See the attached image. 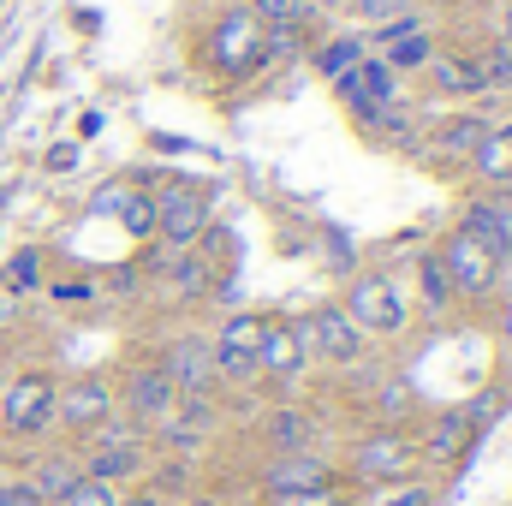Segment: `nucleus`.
Listing matches in <instances>:
<instances>
[{
  "instance_id": "393cba45",
  "label": "nucleus",
  "mask_w": 512,
  "mask_h": 506,
  "mask_svg": "<svg viewBox=\"0 0 512 506\" xmlns=\"http://www.w3.org/2000/svg\"><path fill=\"white\" fill-rule=\"evenodd\" d=\"M465 441H471V417H465V411H453V417H441V423L429 429V453H435V459L465 453Z\"/></svg>"
},
{
  "instance_id": "c756f323",
  "label": "nucleus",
  "mask_w": 512,
  "mask_h": 506,
  "mask_svg": "<svg viewBox=\"0 0 512 506\" xmlns=\"http://www.w3.org/2000/svg\"><path fill=\"white\" fill-rule=\"evenodd\" d=\"M48 298H54V304H90V298H96V286H90V280H54V286H48Z\"/></svg>"
},
{
  "instance_id": "20e7f679",
  "label": "nucleus",
  "mask_w": 512,
  "mask_h": 506,
  "mask_svg": "<svg viewBox=\"0 0 512 506\" xmlns=\"http://www.w3.org/2000/svg\"><path fill=\"white\" fill-rule=\"evenodd\" d=\"M435 262H441V274L453 280V292H465V298H483V292H495V286H501V262L483 251L477 239H465L459 227L441 239Z\"/></svg>"
},
{
  "instance_id": "7c9ffc66",
  "label": "nucleus",
  "mask_w": 512,
  "mask_h": 506,
  "mask_svg": "<svg viewBox=\"0 0 512 506\" xmlns=\"http://www.w3.org/2000/svg\"><path fill=\"white\" fill-rule=\"evenodd\" d=\"M126 227L131 233H155V197H131L126 203Z\"/></svg>"
},
{
  "instance_id": "2eb2a0df",
  "label": "nucleus",
  "mask_w": 512,
  "mask_h": 506,
  "mask_svg": "<svg viewBox=\"0 0 512 506\" xmlns=\"http://www.w3.org/2000/svg\"><path fill=\"white\" fill-rule=\"evenodd\" d=\"M268 489H274L280 501L322 495V489H328V465H322L316 453H280V459L268 465Z\"/></svg>"
},
{
  "instance_id": "9d476101",
  "label": "nucleus",
  "mask_w": 512,
  "mask_h": 506,
  "mask_svg": "<svg viewBox=\"0 0 512 506\" xmlns=\"http://www.w3.org/2000/svg\"><path fill=\"white\" fill-rule=\"evenodd\" d=\"M304 364H310V340H304V322H286V316H262L256 370H262V376H298Z\"/></svg>"
},
{
  "instance_id": "6e6552de",
  "label": "nucleus",
  "mask_w": 512,
  "mask_h": 506,
  "mask_svg": "<svg viewBox=\"0 0 512 506\" xmlns=\"http://www.w3.org/2000/svg\"><path fill=\"white\" fill-rule=\"evenodd\" d=\"M209 60H221L227 72H251V66H262V24L251 18V6L221 12V24L209 30Z\"/></svg>"
},
{
  "instance_id": "a211bd4d",
  "label": "nucleus",
  "mask_w": 512,
  "mask_h": 506,
  "mask_svg": "<svg viewBox=\"0 0 512 506\" xmlns=\"http://www.w3.org/2000/svg\"><path fill=\"white\" fill-rule=\"evenodd\" d=\"M465 167H477V179H483V185L507 191V185H512V126H489V137L477 143V155H471Z\"/></svg>"
},
{
  "instance_id": "423d86ee",
  "label": "nucleus",
  "mask_w": 512,
  "mask_h": 506,
  "mask_svg": "<svg viewBox=\"0 0 512 506\" xmlns=\"http://www.w3.org/2000/svg\"><path fill=\"white\" fill-rule=\"evenodd\" d=\"M304 340H310V352L328 358V364H358V358H364V328H358L340 304H316V310L304 316Z\"/></svg>"
},
{
  "instance_id": "412c9836",
  "label": "nucleus",
  "mask_w": 512,
  "mask_h": 506,
  "mask_svg": "<svg viewBox=\"0 0 512 506\" xmlns=\"http://www.w3.org/2000/svg\"><path fill=\"white\" fill-rule=\"evenodd\" d=\"M352 78H358V84H364V96H370V102H376V108H393V102H399V72H393V66H387L382 54H364V60H358V72H352Z\"/></svg>"
},
{
  "instance_id": "2f4dec72",
  "label": "nucleus",
  "mask_w": 512,
  "mask_h": 506,
  "mask_svg": "<svg viewBox=\"0 0 512 506\" xmlns=\"http://www.w3.org/2000/svg\"><path fill=\"white\" fill-rule=\"evenodd\" d=\"M382 506H435V495H429L423 483H405V489H393Z\"/></svg>"
},
{
  "instance_id": "1a4fd4ad",
  "label": "nucleus",
  "mask_w": 512,
  "mask_h": 506,
  "mask_svg": "<svg viewBox=\"0 0 512 506\" xmlns=\"http://www.w3.org/2000/svg\"><path fill=\"white\" fill-rule=\"evenodd\" d=\"M256 340H262V316H233L215 340H209V358H215V376L221 381H256Z\"/></svg>"
},
{
  "instance_id": "aec40b11",
  "label": "nucleus",
  "mask_w": 512,
  "mask_h": 506,
  "mask_svg": "<svg viewBox=\"0 0 512 506\" xmlns=\"http://www.w3.org/2000/svg\"><path fill=\"white\" fill-rule=\"evenodd\" d=\"M370 54V42L364 36H334V42H322L316 48V72L328 78V84H340L346 72H358V60Z\"/></svg>"
},
{
  "instance_id": "c85d7f7f",
  "label": "nucleus",
  "mask_w": 512,
  "mask_h": 506,
  "mask_svg": "<svg viewBox=\"0 0 512 506\" xmlns=\"http://www.w3.org/2000/svg\"><path fill=\"white\" fill-rule=\"evenodd\" d=\"M411 6H417V0H358L352 12L370 18V24H387V18H399V12H411Z\"/></svg>"
},
{
  "instance_id": "9b49d317",
  "label": "nucleus",
  "mask_w": 512,
  "mask_h": 506,
  "mask_svg": "<svg viewBox=\"0 0 512 506\" xmlns=\"http://www.w3.org/2000/svg\"><path fill=\"white\" fill-rule=\"evenodd\" d=\"M411 465H417V447H411L399 429H376V435H364L358 453H352V471H358L364 483H399Z\"/></svg>"
},
{
  "instance_id": "a878e982",
  "label": "nucleus",
  "mask_w": 512,
  "mask_h": 506,
  "mask_svg": "<svg viewBox=\"0 0 512 506\" xmlns=\"http://www.w3.org/2000/svg\"><path fill=\"white\" fill-rule=\"evenodd\" d=\"M477 72H483V90H512V42H489L477 54Z\"/></svg>"
},
{
  "instance_id": "4be33fe9",
  "label": "nucleus",
  "mask_w": 512,
  "mask_h": 506,
  "mask_svg": "<svg viewBox=\"0 0 512 506\" xmlns=\"http://www.w3.org/2000/svg\"><path fill=\"white\" fill-rule=\"evenodd\" d=\"M268 441H274L280 453H310L316 423H310L304 411H274V417H268Z\"/></svg>"
},
{
  "instance_id": "f704fd0d",
  "label": "nucleus",
  "mask_w": 512,
  "mask_h": 506,
  "mask_svg": "<svg viewBox=\"0 0 512 506\" xmlns=\"http://www.w3.org/2000/svg\"><path fill=\"white\" fill-rule=\"evenodd\" d=\"M292 506H340V501H334V495L322 489V495H298V501H292Z\"/></svg>"
},
{
  "instance_id": "72a5a7b5",
  "label": "nucleus",
  "mask_w": 512,
  "mask_h": 506,
  "mask_svg": "<svg viewBox=\"0 0 512 506\" xmlns=\"http://www.w3.org/2000/svg\"><path fill=\"white\" fill-rule=\"evenodd\" d=\"M405 405H411V393H405V387H387V399H382V411H387V417H399Z\"/></svg>"
},
{
  "instance_id": "6ab92c4d",
  "label": "nucleus",
  "mask_w": 512,
  "mask_h": 506,
  "mask_svg": "<svg viewBox=\"0 0 512 506\" xmlns=\"http://www.w3.org/2000/svg\"><path fill=\"white\" fill-rule=\"evenodd\" d=\"M382 60L405 78V72H423L429 60H435V36H429V24H417V30H405V36H393L382 48Z\"/></svg>"
},
{
  "instance_id": "cd10ccee",
  "label": "nucleus",
  "mask_w": 512,
  "mask_h": 506,
  "mask_svg": "<svg viewBox=\"0 0 512 506\" xmlns=\"http://www.w3.org/2000/svg\"><path fill=\"white\" fill-rule=\"evenodd\" d=\"M417 274H423V304H429V310H447V304H453V280L441 274V262H435V256H423V268H417Z\"/></svg>"
},
{
  "instance_id": "7ed1b4c3",
  "label": "nucleus",
  "mask_w": 512,
  "mask_h": 506,
  "mask_svg": "<svg viewBox=\"0 0 512 506\" xmlns=\"http://www.w3.org/2000/svg\"><path fill=\"white\" fill-rule=\"evenodd\" d=\"M54 387L60 381L42 376V370H24L18 381H6V393H0V429L6 435H42L54 423Z\"/></svg>"
},
{
  "instance_id": "4c0bfd02",
  "label": "nucleus",
  "mask_w": 512,
  "mask_h": 506,
  "mask_svg": "<svg viewBox=\"0 0 512 506\" xmlns=\"http://www.w3.org/2000/svg\"><path fill=\"white\" fill-rule=\"evenodd\" d=\"M191 506H197V501H191Z\"/></svg>"
},
{
  "instance_id": "dca6fc26",
  "label": "nucleus",
  "mask_w": 512,
  "mask_h": 506,
  "mask_svg": "<svg viewBox=\"0 0 512 506\" xmlns=\"http://www.w3.org/2000/svg\"><path fill=\"white\" fill-rule=\"evenodd\" d=\"M161 370L173 376V387H179V393H203V387L215 381L209 340H173V346H167V358H161Z\"/></svg>"
},
{
  "instance_id": "473e14b6",
  "label": "nucleus",
  "mask_w": 512,
  "mask_h": 506,
  "mask_svg": "<svg viewBox=\"0 0 512 506\" xmlns=\"http://www.w3.org/2000/svg\"><path fill=\"white\" fill-rule=\"evenodd\" d=\"M0 506H42L30 483H0Z\"/></svg>"
},
{
  "instance_id": "e433bc0d",
  "label": "nucleus",
  "mask_w": 512,
  "mask_h": 506,
  "mask_svg": "<svg viewBox=\"0 0 512 506\" xmlns=\"http://www.w3.org/2000/svg\"><path fill=\"white\" fill-rule=\"evenodd\" d=\"M501 274H507V280H512V256H507V262H501Z\"/></svg>"
},
{
  "instance_id": "39448f33",
  "label": "nucleus",
  "mask_w": 512,
  "mask_h": 506,
  "mask_svg": "<svg viewBox=\"0 0 512 506\" xmlns=\"http://www.w3.org/2000/svg\"><path fill=\"white\" fill-rule=\"evenodd\" d=\"M96 441H90V453H84V477H96V483H126L143 471V441H137V429L126 423H102V429H90Z\"/></svg>"
},
{
  "instance_id": "0eeeda50",
  "label": "nucleus",
  "mask_w": 512,
  "mask_h": 506,
  "mask_svg": "<svg viewBox=\"0 0 512 506\" xmlns=\"http://www.w3.org/2000/svg\"><path fill=\"white\" fill-rule=\"evenodd\" d=\"M179 387H173V376L161 370V364H143V370H131L126 376V411L143 423V429H167L173 423V411H179Z\"/></svg>"
},
{
  "instance_id": "5701e85b",
  "label": "nucleus",
  "mask_w": 512,
  "mask_h": 506,
  "mask_svg": "<svg viewBox=\"0 0 512 506\" xmlns=\"http://www.w3.org/2000/svg\"><path fill=\"white\" fill-rule=\"evenodd\" d=\"M36 286H42V251H12L0 262V292L24 298V292H36Z\"/></svg>"
},
{
  "instance_id": "f257e3e1",
  "label": "nucleus",
  "mask_w": 512,
  "mask_h": 506,
  "mask_svg": "<svg viewBox=\"0 0 512 506\" xmlns=\"http://www.w3.org/2000/svg\"><path fill=\"white\" fill-rule=\"evenodd\" d=\"M340 310H346V316H352L364 334H405V322H411L405 286H399L393 274H358Z\"/></svg>"
},
{
  "instance_id": "bb28decb",
  "label": "nucleus",
  "mask_w": 512,
  "mask_h": 506,
  "mask_svg": "<svg viewBox=\"0 0 512 506\" xmlns=\"http://www.w3.org/2000/svg\"><path fill=\"white\" fill-rule=\"evenodd\" d=\"M54 506H120V495H114V483H96V477H78L66 495Z\"/></svg>"
},
{
  "instance_id": "c9c22d12",
  "label": "nucleus",
  "mask_w": 512,
  "mask_h": 506,
  "mask_svg": "<svg viewBox=\"0 0 512 506\" xmlns=\"http://www.w3.org/2000/svg\"><path fill=\"white\" fill-rule=\"evenodd\" d=\"M120 506H161V501H149V495H131V501H120Z\"/></svg>"
},
{
  "instance_id": "b1692460",
  "label": "nucleus",
  "mask_w": 512,
  "mask_h": 506,
  "mask_svg": "<svg viewBox=\"0 0 512 506\" xmlns=\"http://www.w3.org/2000/svg\"><path fill=\"white\" fill-rule=\"evenodd\" d=\"M78 477H84V471H78L72 459H42V465H36V471H30L24 483L36 489V501H60V495H66V489H72Z\"/></svg>"
},
{
  "instance_id": "4468645a",
  "label": "nucleus",
  "mask_w": 512,
  "mask_h": 506,
  "mask_svg": "<svg viewBox=\"0 0 512 506\" xmlns=\"http://www.w3.org/2000/svg\"><path fill=\"white\" fill-rule=\"evenodd\" d=\"M483 137H489V120H483V114H447L441 126L429 131V143H423V149H429L435 161H447V167H465V161L477 155V143H483Z\"/></svg>"
},
{
  "instance_id": "f3484780",
  "label": "nucleus",
  "mask_w": 512,
  "mask_h": 506,
  "mask_svg": "<svg viewBox=\"0 0 512 506\" xmlns=\"http://www.w3.org/2000/svg\"><path fill=\"white\" fill-rule=\"evenodd\" d=\"M423 72H429V84L447 90V96H489V90H483V72H477V54H435Z\"/></svg>"
},
{
  "instance_id": "f03ea898",
  "label": "nucleus",
  "mask_w": 512,
  "mask_h": 506,
  "mask_svg": "<svg viewBox=\"0 0 512 506\" xmlns=\"http://www.w3.org/2000/svg\"><path fill=\"white\" fill-rule=\"evenodd\" d=\"M155 233L173 251L197 245L209 233V191H197V185H161L155 191Z\"/></svg>"
},
{
  "instance_id": "f8f14e48",
  "label": "nucleus",
  "mask_w": 512,
  "mask_h": 506,
  "mask_svg": "<svg viewBox=\"0 0 512 506\" xmlns=\"http://www.w3.org/2000/svg\"><path fill=\"white\" fill-rule=\"evenodd\" d=\"M54 417L66 429H102L114 417V387L102 376H78L66 387H54Z\"/></svg>"
},
{
  "instance_id": "ddd939ff",
  "label": "nucleus",
  "mask_w": 512,
  "mask_h": 506,
  "mask_svg": "<svg viewBox=\"0 0 512 506\" xmlns=\"http://www.w3.org/2000/svg\"><path fill=\"white\" fill-rule=\"evenodd\" d=\"M459 233H465V239H477V245L495 256V262H507V256H512V191L477 197V203L465 209Z\"/></svg>"
}]
</instances>
